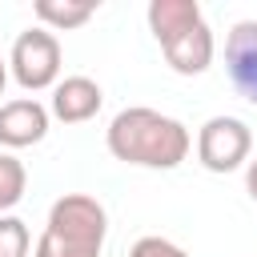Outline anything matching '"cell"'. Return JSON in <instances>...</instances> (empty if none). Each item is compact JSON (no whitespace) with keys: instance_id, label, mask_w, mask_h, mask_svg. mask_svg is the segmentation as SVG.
<instances>
[{"instance_id":"cell-12","label":"cell","mask_w":257,"mask_h":257,"mask_svg":"<svg viewBox=\"0 0 257 257\" xmlns=\"http://www.w3.org/2000/svg\"><path fill=\"white\" fill-rule=\"evenodd\" d=\"M128 257H189L181 245H173L169 237H141L133 249H128Z\"/></svg>"},{"instance_id":"cell-7","label":"cell","mask_w":257,"mask_h":257,"mask_svg":"<svg viewBox=\"0 0 257 257\" xmlns=\"http://www.w3.org/2000/svg\"><path fill=\"white\" fill-rule=\"evenodd\" d=\"M225 68H229L233 88L249 104H257V20L233 24V32L225 40Z\"/></svg>"},{"instance_id":"cell-11","label":"cell","mask_w":257,"mask_h":257,"mask_svg":"<svg viewBox=\"0 0 257 257\" xmlns=\"http://www.w3.org/2000/svg\"><path fill=\"white\" fill-rule=\"evenodd\" d=\"M0 257H28V225L12 213H0Z\"/></svg>"},{"instance_id":"cell-3","label":"cell","mask_w":257,"mask_h":257,"mask_svg":"<svg viewBox=\"0 0 257 257\" xmlns=\"http://www.w3.org/2000/svg\"><path fill=\"white\" fill-rule=\"evenodd\" d=\"M108 213L88 193H64L48 209V225L36 241V257H100Z\"/></svg>"},{"instance_id":"cell-4","label":"cell","mask_w":257,"mask_h":257,"mask_svg":"<svg viewBox=\"0 0 257 257\" xmlns=\"http://www.w3.org/2000/svg\"><path fill=\"white\" fill-rule=\"evenodd\" d=\"M8 68H12V80L24 92L56 88V80H60V40H56V32H48V28H24L16 36V44H12Z\"/></svg>"},{"instance_id":"cell-10","label":"cell","mask_w":257,"mask_h":257,"mask_svg":"<svg viewBox=\"0 0 257 257\" xmlns=\"http://www.w3.org/2000/svg\"><path fill=\"white\" fill-rule=\"evenodd\" d=\"M24 185H28L24 165H20L12 153H0V213H8V209L24 197Z\"/></svg>"},{"instance_id":"cell-13","label":"cell","mask_w":257,"mask_h":257,"mask_svg":"<svg viewBox=\"0 0 257 257\" xmlns=\"http://www.w3.org/2000/svg\"><path fill=\"white\" fill-rule=\"evenodd\" d=\"M245 189H249V197L257 201V157L245 165Z\"/></svg>"},{"instance_id":"cell-5","label":"cell","mask_w":257,"mask_h":257,"mask_svg":"<svg viewBox=\"0 0 257 257\" xmlns=\"http://www.w3.org/2000/svg\"><path fill=\"white\" fill-rule=\"evenodd\" d=\"M253 133L237 116H209L197 133V161L209 173H233L249 161Z\"/></svg>"},{"instance_id":"cell-8","label":"cell","mask_w":257,"mask_h":257,"mask_svg":"<svg viewBox=\"0 0 257 257\" xmlns=\"http://www.w3.org/2000/svg\"><path fill=\"white\" fill-rule=\"evenodd\" d=\"M100 104H104V92H100V84L92 76H64L52 88V116L64 120V124L92 120L100 112Z\"/></svg>"},{"instance_id":"cell-14","label":"cell","mask_w":257,"mask_h":257,"mask_svg":"<svg viewBox=\"0 0 257 257\" xmlns=\"http://www.w3.org/2000/svg\"><path fill=\"white\" fill-rule=\"evenodd\" d=\"M4 84H8V64L0 60V96H4Z\"/></svg>"},{"instance_id":"cell-2","label":"cell","mask_w":257,"mask_h":257,"mask_svg":"<svg viewBox=\"0 0 257 257\" xmlns=\"http://www.w3.org/2000/svg\"><path fill=\"white\" fill-rule=\"evenodd\" d=\"M145 16L173 72L201 76L213 64V32L197 0H153Z\"/></svg>"},{"instance_id":"cell-6","label":"cell","mask_w":257,"mask_h":257,"mask_svg":"<svg viewBox=\"0 0 257 257\" xmlns=\"http://www.w3.org/2000/svg\"><path fill=\"white\" fill-rule=\"evenodd\" d=\"M48 108L32 96H20V100H8L0 104V145L4 149H28V145H40L48 137Z\"/></svg>"},{"instance_id":"cell-9","label":"cell","mask_w":257,"mask_h":257,"mask_svg":"<svg viewBox=\"0 0 257 257\" xmlns=\"http://www.w3.org/2000/svg\"><path fill=\"white\" fill-rule=\"evenodd\" d=\"M32 12H36V20H40V28H48V32H68V28L88 24L92 12H96V4H92V0H36Z\"/></svg>"},{"instance_id":"cell-1","label":"cell","mask_w":257,"mask_h":257,"mask_svg":"<svg viewBox=\"0 0 257 257\" xmlns=\"http://www.w3.org/2000/svg\"><path fill=\"white\" fill-rule=\"evenodd\" d=\"M104 145L124 165L177 169L189 157L193 137L177 116H165V112L145 108V104H133V108H120L112 116V124L104 128Z\"/></svg>"}]
</instances>
